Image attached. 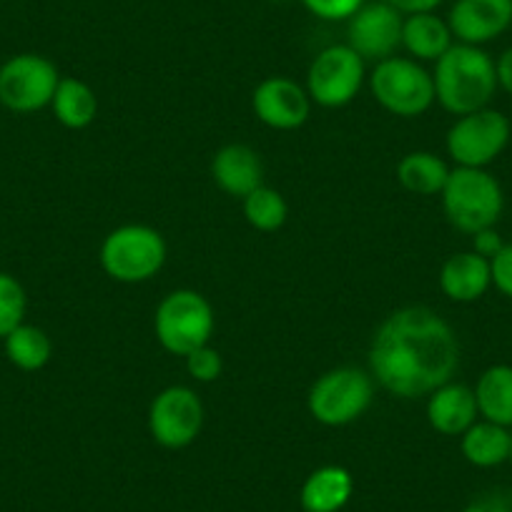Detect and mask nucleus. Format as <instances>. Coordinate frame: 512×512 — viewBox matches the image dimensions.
Returning a JSON list of instances; mask_svg holds the SVG:
<instances>
[{
  "mask_svg": "<svg viewBox=\"0 0 512 512\" xmlns=\"http://www.w3.org/2000/svg\"><path fill=\"white\" fill-rule=\"evenodd\" d=\"M460 342L445 319L427 307H405L379 324L369 347V374L402 400L427 397L452 382Z\"/></svg>",
  "mask_w": 512,
  "mask_h": 512,
  "instance_id": "1",
  "label": "nucleus"
},
{
  "mask_svg": "<svg viewBox=\"0 0 512 512\" xmlns=\"http://www.w3.org/2000/svg\"><path fill=\"white\" fill-rule=\"evenodd\" d=\"M435 98L452 116L482 111L497 91L495 61L480 46L452 43L450 51L435 61Z\"/></svg>",
  "mask_w": 512,
  "mask_h": 512,
  "instance_id": "2",
  "label": "nucleus"
},
{
  "mask_svg": "<svg viewBox=\"0 0 512 512\" xmlns=\"http://www.w3.org/2000/svg\"><path fill=\"white\" fill-rule=\"evenodd\" d=\"M440 196L447 221L457 231L470 236L482 229H492L505 209L502 186L487 169L457 166L455 171H450V179Z\"/></svg>",
  "mask_w": 512,
  "mask_h": 512,
  "instance_id": "3",
  "label": "nucleus"
},
{
  "mask_svg": "<svg viewBox=\"0 0 512 512\" xmlns=\"http://www.w3.org/2000/svg\"><path fill=\"white\" fill-rule=\"evenodd\" d=\"M166 241L146 224L113 229L101 244V267L113 282L141 284L154 279L166 264Z\"/></svg>",
  "mask_w": 512,
  "mask_h": 512,
  "instance_id": "4",
  "label": "nucleus"
},
{
  "mask_svg": "<svg viewBox=\"0 0 512 512\" xmlns=\"http://www.w3.org/2000/svg\"><path fill=\"white\" fill-rule=\"evenodd\" d=\"M214 327V307L204 294L194 289H176L166 294L156 307V339L174 357H186L194 349L206 347L211 342Z\"/></svg>",
  "mask_w": 512,
  "mask_h": 512,
  "instance_id": "5",
  "label": "nucleus"
},
{
  "mask_svg": "<svg viewBox=\"0 0 512 512\" xmlns=\"http://www.w3.org/2000/svg\"><path fill=\"white\" fill-rule=\"evenodd\" d=\"M369 91L374 101L392 116L417 118L432 108L435 81L432 73L415 58H384L369 73Z\"/></svg>",
  "mask_w": 512,
  "mask_h": 512,
  "instance_id": "6",
  "label": "nucleus"
},
{
  "mask_svg": "<svg viewBox=\"0 0 512 512\" xmlns=\"http://www.w3.org/2000/svg\"><path fill=\"white\" fill-rule=\"evenodd\" d=\"M374 400V377L357 367H337L312 384L307 397L309 415L327 427L357 422Z\"/></svg>",
  "mask_w": 512,
  "mask_h": 512,
  "instance_id": "7",
  "label": "nucleus"
},
{
  "mask_svg": "<svg viewBox=\"0 0 512 512\" xmlns=\"http://www.w3.org/2000/svg\"><path fill=\"white\" fill-rule=\"evenodd\" d=\"M510 136L512 126L505 113L487 106L482 111L457 116V121L447 131L445 146L457 166L487 169L507 149Z\"/></svg>",
  "mask_w": 512,
  "mask_h": 512,
  "instance_id": "8",
  "label": "nucleus"
},
{
  "mask_svg": "<svg viewBox=\"0 0 512 512\" xmlns=\"http://www.w3.org/2000/svg\"><path fill=\"white\" fill-rule=\"evenodd\" d=\"M364 58L347 43L327 46L314 56L307 71V93L322 108H342L357 98L364 86Z\"/></svg>",
  "mask_w": 512,
  "mask_h": 512,
  "instance_id": "9",
  "label": "nucleus"
},
{
  "mask_svg": "<svg viewBox=\"0 0 512 512\" xmlns=\"http://www.w3.org/2000/svg\"><path fill=\"white\" fill-rule=\"evenodd\" d=\"M61 83L58 68L36 53H21L0 66V103L13 113H33L51 106Z\"/></svg>",
  "mask_w": 512,
  "mask_h": 512,
  "instance_id": "10",
  "label": "nucleus"
},
{
  "mask_svg": "<svg viewBox=\"0 0 512 512\" xmlns=\"http://www.w3.org/2000/svg\"><path fill=\"white\" fill-rule=\"evenodd\" d=\"M204 427V405L191 387L174 384L154 397L149 407V432L156 445L184 450Z\"/></svg>",
  "mask_w": 512,
  "mask_h": 512,
  "instance_id": "11",
  "label": "nucleus"
},
{
  "mask_svg": "<svg viewBox=\"0 0 512 512\" xmlns=\"http://www.w3.org/2000/svg\"><path fill=\"white\" fill-rule=\"evenodd\" d=\"M402 26L405 16L397 13L390 3H364L347 21V46L367 61H384L395 56L402 46Z\"/></svg>",
  "mask_w": 512,
  "mask_h": 512,
  "instance_id": "12",
  "label": "nucleus"
},
{
  "mask_svg": "<svg viewBox=\"0 0 512 512\" xmlns=\"http://www.w3.org/2000/svg\"><path fill=\"white\" fill-rule=\"evenodd\" d=\"M251 108L264 126L274 128V131H294L307 123L309 113H312V98H309L307 88H302L292 78L274 76L254 88Z\"/></svg>",
  "mask_w": 512,
  "mask_h": 512,
  "instance_id": "13",
  "label": "nucleus"
},
{
  "mask_svg": "<svg viewBox=\"0 0 512 512\" xmlns=\"http://www.w3.org/2000/svg\"><path fill=\"white\" fill-rule=\"evenodd\" d=\"M447 26L457 43H490L512 28V0H455Z\"/></svg>",
  "mask_w": 512,
  "mask_h": 512,
  "instance_id": "14",
  "label": "nucleus"
},
{
  "mask_svg": "<svg viewBox=\"0 0 512 512\" xmlns=\"http://www.w3.org/2000/svg\"><path fill=\"white\" fill-rule=\"evenodd\" d=\"M477 412L475 390L460 382H447L427 395V422L445 437H462L475 422Z\"/></svg>",
  "mask_w": 512,
  "mask_h": 512,
  "instance_id": "15",
  "label": "nucleus"
},
{
  "mask_svg": "<svg viewBox=\"0 0 512 512\" xmlns=\"http://www.w3.org/2000/svg\"><path fill=\"white\" fill-rule=\"evenodd\" d=\"M211 176L224 194L236 199H244L254 189L264 186L262 159L246 144H229L216 151L211 161Z\"/></svg>",
  "mask_w": 512,
  "mask_h": 512,
  "instance_id": "16",
  "label": "nucleus"
},
{
  "mask_svg": "<svg viewBox=\"0 0 512 512\" xmlns=\"http://www.w3.org/2000/svg\"><path fill=\"white\" fill-rule=\"evenodd\" d=\"M492 287L490 259L475 251H457L442 264L440 289L447 299L457 304L477 302Z\"/></svg>",
  "mask_w": 512,
  "mask_h": 512,
  "instance_id": "17",
  "label": "nucleus"
},
{
  "mask_svg": "<svg viewBox=\"0 0 512 512\" xmlns=\"http://www.w3.org/2000/svg\"><path fill=\"white\" fill-rule=\"evenodd\" d=\"M354 492V480L349 470L339 465H324L314 470L302 485L304 512H339Z\"/></svg>",
  "mask_w": 512,
  "mask_h": 512,
  "instance_id": "18",
  "label": "nucleus"
},
{
  "mask_svg": "<svg viewBox=\"0 0 512 512\" xmlns=\"http://www.w3.org/2000/svg\"><path fill=\"white\" fill-rule=\"evenodd\" d=\"M452 41H455V36H452L447 21L435 13H417V16L405 18L402 48L415 61H440L452 48Z\"/></svg>",
  "mask_w": 512,
  "mask_h": 512,
  "instance_id": "19",
  "label": "nucleus"
},
{
  "mask_svg": "<svg viewBox=\"0 0 512 512\" xmlns=\"http://www.w3.org/2000/svg\"><path fill=\"white\" fill-rule=\"evenodd\" d=\"M475 400L480 420L512 430V367L492 364L475 384Z\"/></svg>",
  "mask_w": 512,
  "mask_h": 512,
  "instance_id": "20",
  "label": "nucleus"
},
{
  "mask_svg": "<svg viewBox=\"0 0 512 512\" xmlns=\"http://www.w3.org/2000/svg\"><path fill=\"white\" fill-rule=\"evenodd\" d=\"M462 455L470 465L490 470V467L502 465L510 460V447H512V430L507 427L495 425V422L477 420L465 435L460 437Z\"/></svg>",
  "mask_w": 512,
  "mask_h": 512,
  "instance_id": "21",
  "label": "nucleus"
},
{
  "mask_svg": "<svg viewBox=\"0 0 512 512\" xmlns=\"http://www.w3.org/2000/svg\"><path fill=\"white\" fill-rule=\"evenodd\" d=\"M51 108L56 113L58 123L73 128V131H81V128L91 126L98 116L96 91L86 81H78V78H61Z\"/></svg>",
  "mask_w": 512,
  "mask_h": 512,
  "instance_id": "22",
  "label": "nucleus"
},
{
  "mask_svg": "<svg viewBox=\"0 0 512 512\" xmlns=\"http://www.w3.org/2000/svg\"><path fill=\"white\" fill-rule=\"evenodd\" d=\"M447 179H450V169L445 161L430 151H412V154L402 156L397 164V181L402 189L417 196H435L442 194Z\"/></svg>",
  "mask_w": 512,
  "mask_h": 512,
  "instance_id": "23",
  "label": "nucleus"
},
{
  "mask_svg": "<svg viewBox=\"0 0 512 512\" xmlns=\"http://www.w3.org/2000/svg\"><path fill=\"white\" fill-rule=\"evenodd\" d=\"M51 337L41 327L21 324L6 337V357L23 372H38L51 362Z\"/></svg>",
  "mask_w": 512,
  "mask_h": 512,
  "instance_id": "24",
  "label": "nucleus"
},
{
  "mask_svg": "<svg viewBox=\"0 0 512 512\" xmlns=\"http://www.w3.org/2000/svg\"><path fill=\"white\" fill-rule=\"evenodd\" d=\"M244 216L256 231H277L287 224L289 206L277 189L259 186L244 196Z\"/></svg>",
  "mask_w": 512,
  "mask_h": 512,
  "instance_id": "25",
  "label": "nucleus"
},
{
  "mask_svg": "<svg viewBox=\"0 0 512 512\" xmlns=\"http://www.w3.org/2000/svg\"><path fill=\"white\" fill-rule=\"evenodd\" d=\"M28 297L23 284L11 274L0 272V339H6L26 317Z\"/></svg>",
  "mask_w": 512,
  "mask_h": 512,
  "instance_id": "26",
  "label": "nucleus"
},
{
  "mask_svg": "<svg viewBox=\"0 0 512 512\" xmlns=\"http://www.w3.org/2000/svg\"><path fill=\"white\" fill-rule=\"evenodd\" d=\"M184 359H186V372H189L196 382H214V379L221 377V369H224L221 354L216 352L211 344L194 349V352L186 354Z\"/></svg>",
  "mask_w": 512,
  "mask_h": 512,
  "instance_id": "27",
  "label": "nucleus"
},
{
  "mask_svg": "<svg viewBox=\"0 0 512 512\" xmlns=\"http://www.w3.org/2000/svg\"><path fill=\"white\" fill-rule=\"evenodd\" d=\"M364 3L367 0H302V6L319 21H349Z\"/></svg>",
  "mask_w": 512,
  "mask_h": 512,
  "instance_id": "28",
  "label": "nucleus"
},
{
  "mask_svg": "<svg viewBox=\"0 0 512 512\" xmlns=\"http://www.w3.org/2000/svg\"><path fill=\"white\" fill-rule=\"evenodd\" d=\"M490 269H492V287H497V292L505 294L507 299H512V241L502 246V249L492 256Z\"/></svg>",
  "mask_w": 512,
  "mask_h": 512,
  "instance_id": "29",
  "label": "nucleus"
},
{
  "mask_svg": "<svg viewBox=\"0 0 512 512\" xmlns=\"http://www.w3.org/2000/svg\"><path fill=\"white\" fill-rule=\"evenodd\" d=\"M462 512H512V500L502 492H490V495L475 497Z\"/></svg>",
  "mask_w": 512,
  "mask_h": 512,
  "instance_id": "30",
  "label": "nucleus"
},
{
  "mask_svg": "<svg viewBox=\"0 0 512 512\" xmlns=\"http://www.w3.org/2000/svg\"><path fill=\"white\" fill-rule=\"evenodd\" d=\"M502 246H505V241H502V236L497 234L495 226H492V229L477 231V234L472 236V251L480 256H485V259H492V256L502 249Z\"/></svg>",
  "mask_w": 512,
  "mask_h": 512,
  "instance_id": "31",
  "label": "nucleus"
},
{
  "mask_svg": "<svg viewBox=\"0 0 512 512\" xmlns=\"http://www.w3.org/2000/svg\"><path fill=\"white\" fill-rule=\"evenodd\" d=\"M384 3H390L397 13L407 18L417 13H435L442 0H384Z\"/></svg>",
  "mask_w": 512,
  "mask_h": 512,
  "instance_id": "32",
  "label": "nucleus"
},
{
  "mask_svg": "<svg viewBox=\"0 0 512 512\" xmlns=\"http://www.w3.org/2000/svg\"><path fill=\"white\" fill-rule=\"evenodd\" d=\"M495 71H497V88H502L507 96H512V46L497 58Z\"/></svg>",
  "mask_w": 512,
  "mask_h": 512,
  "instance_id": "33",
  "label": "nucleus"
},
{
  "mask_svg": "<svg viewBox=\"0 0 512 512\" xmlns=\"http://www.w3.org/2000/svg\"><path fill=\"white\" fill-rule=\"evenodd\" d=\"M510 460H512V447H510Z\"/></svg>",
  "mask_w": 512,
  "mask_h": 512,
  "instance_id": "34",
  "label": "nucleus"
}]
</instances>
